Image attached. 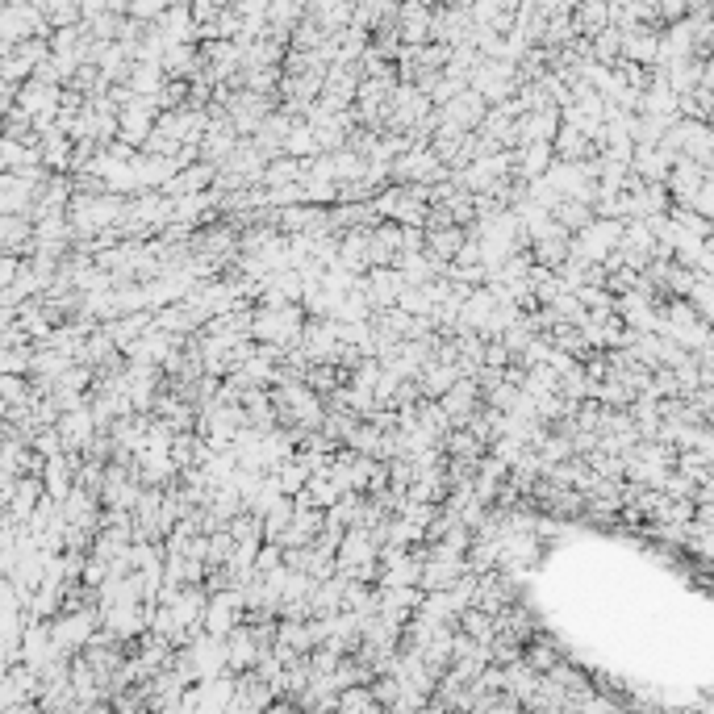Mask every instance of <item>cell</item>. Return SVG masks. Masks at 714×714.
Returning a JSON list of instances; mask_svg holds the SVG:
<instances>
[{"label": "cell", "mask_w": 714, "mask_h": 714, "mask_svg": "<svg viewBox=\"0 0 714 714\" xmlns=\"http://www.w3.org/2000/svg\"><path fill=\"white\" fill-rule=\"evenodd\" d=\"M159 105L151 97H130L122 109H117V138L130 142V147H142V138L151 134Z\"/></svg>", "instance_id": "6"}, {"label": "cell", "mask_w": 714, "mask_h": 714, "mask_svg": "<svg viewBox=\"0 0 714 714\" xmlns=\"http://www.w3.org/2000/svg\"><path fill=\"white\" fill-rule=\"evenodd\" d=\"M335 264H343L347 272L364 276L372 264H368V226H351V230H339V255Z\"/></svg>", "instance_id": "17"}, {"label": "cell", "mask_w": 714, "mask_h": 714, "mask_svg": "<svg viewBox=\"0 0 714 714\" xmlns=\"http://www.w3.org/2000/svg\"><path fill=\"white\" fill-rule=\"evenodd\" d=\"M514 151V176L518 180H535L547 172V163H552V142H522V147H510Z\"/></svg>", "instance_id": "25"}, {"label": "cell", "mask_w": 714, "mask_h": 714, "mask_svg": "<svg viewBox=\"0 0 714 714\" xmlns=\"http://www.w3.org/2000/svg\"><path fill=\"white\" fill-rule=\"evenodd\" d=\"M468 238V230L464 226H426V243H422V251L431 255V259H443V264H451V255L460 251V243Z\"/></svg>", "instance_id": "28"}, {"label": "cell", "mask_w": 714, "mask_h": 714, "mask_svg": "<svg viewBox=\"0 0 714 714\" xmlns=\"http://www.w3.org/2000/svg\"><path fill=\"white\" fill-rule=\"evenodd\" d=\"M552 218L573 234V230H581L585 222H593L598 213H593V205H585V201H577V197H560L556 205H552Z\"/></svg>", "instance_id": "34"}, {"label": "cell", "mask_w": 714, "mask_h": 714, "mask_svg": "<svg viewBox=\"0 0 714 714\" xmlns=\"http://www.w3.org/2000/svg\"><path fill=\"white\" fill-rule=\"evenodd\" d=\"M522 660H527L535 673H547V669H552V664L560 660V652H556L552 644H543V639H539V644H522Z\"/></svg>", "instance_id": "43"}, {"label": "cell", "mask_w": 714, "mask_h": 714, "mask_svg": "<svg viewBox=\"0 0 714 714\" xmlns=\"http://www.w3.org/2000/svg\"><path fill=\"white\" fill-rule=\"evenodd\" d=\"M547 305H552L556 309V318L560 322H568V326H581L585 322V314H589V309L577 301V293H568V289H560L552 301H547Z\"/></svg>", "instance_id": "42"}, {"label": "cell", "mask_w": 714, "mask_h": 714, "mask_svg": "<svg viewBox=\"0 0 714 714\" xmlns=\"http://www.w3.org/2000/svg\"><path fill=\"white\" fill-rule=\"evenodd\" d=\"M168 84V71H163L159 63H130V76H126V88L134 92V97H159V88Z\"/></svg>", "instance_id": "29"}, {"label": "cell", "mask_w": 714, "mask_h": 714, "mask_svg": "<svg viewBox=\"0 0 714 714\" xmlns=\"http://www.w3.org/2000/svg\"><path fill=\"white\" fill-rule=\"evenodd\" d=\"M568 17H573V34L593 38L602 26H610V5H606V0H577Z\"/></svg>", "instance_id": "30"}, {"label": "cell", "mask_w": 714, "mask_h": 714, "mask_svg": "<svg viewBox=\"0 0 714 714\" xmlns=\"http://www.w3.org/2000/svg\"><path fill=\"white\" fill-rule=\"evenodd\" d=\"M51 639H55V648L63 652V656H76V652H84V644L92 635H97V627H101V610H97V598L92 602H76V606H59L51 618Z\"/></svg>", "instance_id": "1"}, {"label": "cell", "mask_w": 714, "mask_h": 714, "mask_svg": "<svg viewBox=\"0 0 714 714\" xmlns=\"http://www.w3.org/2000/svg\"><path fill=\"white\" fill-rule=\"evenodd\" d=\"M685 13H689L685 0H656V17H660V21H677V17H685Z\"/></svg>", "instance_id": "47"}, {"label": "cell", "mask_w": 714, "mask_h": 714, "mask_svg": "<svg viewBox=\"0 0 714 714\" xmlns=\"http://www.w3.org/2000/svg\"><path fill=\"white\" fill-rule=\"evenodd\" d=\"M518 84H522L518 80V63H510V59H481V55H476V63L468 71V88L485 105H497V101L514 97Z\"/></svg>", "instance_id": "3"}, {"label": "cell", "mask_w": 714, "mask_h": 714, "mask_svg": "<svg viewBox=\"0 0 714 714\" xmlns=\"http://www.w3.org/2000/svg\"><path fill=\"white\" fill-rule=\"evenodd\" d=\"M301 193H305V205H335L339 201V184L335 180L301 176Z\"/></svg>", "instance_id": "41"}, {"label": "cell", "mask_w": 714, "mask_h": 714, "mask_svg": "<svg viewBox=\"0 0 714 714\" xmlns=\"http://www.w3.org/2000/svg\"><path fill=\"white\" fill-rule=\"evenodd\" d=\"M656 51H660V34L648 26H627L623 42H618V59H631L639 67H656Z\"/></svg>", "instance_id": "16"}, {"label": "cell", "mask_w": 714, "mask_h": 714, "mask_svg": "<svg viewBox=\"0 0 714 714\" xmlns=\"http://www.w3.org/2000/svg\"><path fill=\"white\" fill-rule=\"evenodd\" d=\"M531 251V264H543V268H560L564 259H568V230L556 222L547 234H539L535 243L527 247Z\"/></svg>", "instance_id": "26"}, {"label": "cell", "mask_w": 714, "mask_h": 714, "mask_svg": "<svg viewBox=\"0 0 714 714\" xmlns=\"http://www.w3.org/2000/svg\"><path fill=\"white\" fill-rule=\"evenodd\" d=\"M0 63H5V55H0Z\"/></svg>", "instance_id": "51"}, {"label": "cell", "mask_w": 714, "mask_h": 714, "mask_svg": "<svg viewBox=\"0 0 714 714\" xmlns=\"http://www.w3.org/2000/svg\"><path fill=\"white\" fill-rule=\"evenodd\" d=\"M0 88H5V84H0Z\"/></svg>", "instance_id": "52"}, {"label": "cell", "mask_w": 714, "mask_h": 714, "mask_svg": "<svg viewBox=\"0 0 714 714\" xmlns=\"http://www.w3.org/2000/svg\"><path fill=\"white\" fill-rule=\"evenodd\" d=\"M59 510H63V518L71 522V527H84V531H97L101 527V497L92 493V489H84V485H71L67 489V497L59 502Z\"/></svg>", "instance_id": "10"}, {"label": "cell", "mask_w": 714, "mask_h": 714, "mask_svg": "<svg viewBox=\"0 0 714 714\" xmlns=\"http://www.w3.org/2000/svg\"><path fill=\"white\" fill-rule=\"evenodd\" d=\"M618 42H623V30H618V26H602L598 34L589 38V55L598 59V63H606V67H614L618 63Z\"/></svg>", "instance_id": "38"}, {"label": "cell", "mask_w": 714, "mask_h": 714, "mask_svg": "<svg viewBox=\"0 0 714 714\" xmlns=\"http://www.w3.org/2000/svg\"><path fill=\"white\" fill-rule=\"evenodd\" d=\"M55 656H63L59 648H55V639H51V623L46 618H30L26 614V631H21V648H17V660L21 664H30V669H46Z\"/></svg>", "instance_id": "5"}, {"label": "cell", "mask_w": 714, "mask_h": 714, "mask_svg": "<svg viewBox=\"0 0 714 714\" xmlns=\"http://www.w3.org/2000/svg\"><path fill=\"white\" fill-rule=\"evenodd\" d=\"M213 176H218V168H213V163H205V159H197V163H188V168H180L176 176L163 180L159 193L176 201V197H188V193H201V188H209Z\"/></svg>", "instance_id": "14"}, {"label": "cell", "mask_w": 714, "mask_h": 714, "mask_svg": "<svg viewBox=\"0 0 714 714\" xmlns=\"http://www.w3.org/2000/svg\"><path fill=\"white\" fill-rule=\"evenodd\" d=\"M5 351H9V347H0V372H5Z\"/></svg>", "instance_id": "50"}, {"label": "cell", "mask_w": 714, "mask_h": 714, "mask_svg": "<svg viewBox=\"0 0 714 714\" xmlns=\"http://www.w3.org/2000/svg\"><path fill=\"white\" fill-rule=\"evenodd\" d=\"M685 301L694 305V314L702 322H710V314H714V280H710V272H694V289L685 293Z\"/></svg>", "instance_id": "39"}, {"label": "cell", "mask_w": 714, "mask_h": 714, "mask_svg": "<svg viewBox=\"0 0 714 714\" xmlns=\"http://www.w3.org/2000/svg\"><path fill=\"white\" fill-rule=\"evenodd\" d=\"M30 243H34V222L26 213H0V251L30 255Z\"/></svg>", "instance_id": "24"}, {"label": "cell", "mask_w": 714, "mask_h": 714, "mask_svg": "<svg viewBox=\"0 0 714 714\" xmlns=\"http://www.w3.org/2000/svg\"><path fill=\"white\" fill-rule=\"evenodd\" d=\"M577 301H581L585 309H614V293L606 289V284H581Z\"/></svg>", "instance_id": "45"}, {"label": "cell", "mask_w": 714, "mask_h": 714, "mask_svg": "<svg viewBox=\"0 0 714 714\" xmlns=\"http://www.w3.org/2000/svg\"><path fill=\"white\" fill-rule=\"evenodd\" d=\"M614 314L623 318V326H631V330H656V326H660L656 301H652L648 293H639V289L618 293V297H614Z\"/></svg>", "instance_id": "12"}, {"label": "cell", "mask_w": 714, "mask_h": 714, "mask_svg": "<svg viewBox=\"0 0 714 714\" xmlns=\"http://www.w3.org/2000/svg\"><path fill=\"white\" fill-rule=\"evenodd\" d=\"M172 0H126V17L142 21V26H151V21H159V13L168 9Z\"/></svg>", "instance_id": "44"}, {"label": "cell", "mask_w": 714, "mask_h": 714, "mask_svg": "<svg viewBox=\"0 0 714 714\" xmlns=\"http://www.w3.org/2000/svg\"><path fill=\"white\" fill-rule=\"evenodd\" d=\"M393 26H397V38L406 46L431 42V5H426V0H401L397 13H393Z\"/></svg>", "instance_id": "9"}, {"label": "cell", "mask_w": 714, "mask_h": 714, "mask_svg": "<svg viewBox=\"0 0 714 714\" xmlns=\"http://www.w3.org/2000/svg\"><path fill=\"white\" fill-rule=\"evenodd\" d=\"M406 289V276H401L393 264H376L364 272V293L372 301V309H385V305H397V293Z\"/></svg>", "instance_id": "13"}, {"label": "cell", "mask_w": 714, "mask_h": 714, "mask_svg": "<svg viewBox=\"0 0 714 714\" xmlns=\"http://www.w3.org/2000/svg\"><path fill=\"white\" fill-rule=\"evenodd\" d=\"M17 268H21V255H13V251H0V289H5V284H13Z\"/></svg>", "instance_id": "48"}, {"label": "cell", "mask_w": 714, "mask_h": 714, "mask_svg": "<svg viewBox=\"0 0 714 714\" xmlns=\"http://www.w3.org/2000/svg\"><path fill=\"white\" fill-rule=\"evenodd\" d=\"M134 180H138V188H159L168 176H176L180 172V163H176V155H151V151H134Z\"/></svg>", "instance_id": "18"}, {"label": "cell", "mask_w": 714, "mask_h": 714, "mask_svg": "<svg viewBox=\"0 0 714 714\" xmlns=\"http://www.w3.org/2000/svg\"><path fill=\"white\" fill-rule=\"evenodd\" d=\"M238 623H243V589L238 585H222V589H209V602L201 614V627L209 635H230Z\"/></svg>", "instance_id": "4"}, {"label": "cell", "mask_w": 714, "mask_h": 714, "mask_svg": "<svg viewBox=\"0 0 714 714\" xmlns=\"http://www.w3.org/2000/svg\"><path fill=\"white\" fill-rule=\"evenodd\" d=\"M305 176V163L301 159H293V155H272L268 163H264V188H272V184H297Z\"/></svg>", "instance_id": "33"}, {"label": "cell", "mask_w": 714, "mask_h": 714, "mask_svg": "<svg viewBox=\"0 0 714 714\" xmlns=\"http://www.w3.org/2000/svg\"><path fill=\"white\" fill-rule=\"evenodd\" d=\"M535 335H539V330H535V322H531L527 314H522V318H518V322H510V326H506V330H502V335H497V339H502V343H506V351H510V360H514V355H518L522 347H527V343H531Z\"/></svg>", "instance_id": "40"}, {"label": "cell", "mask_w": 714, "mask_h": 714, "mask_svg": "<svg viewBox=\"0 0 714 714\" xmlns=\"http://www.w3.org/2000/svg\"><path fill=\"white\" fill-rule=\"evenodd\" d=\"M55 431L63 439V451H80V456H84V447L97 439V418H92L88 401H80V406H71V410H59Z\"/></svg>", "instance_id": "7"}, {"label": "cell", "mask_w": 714, "mask_h": 714, "mask_svg": "<svg viewBox=\"0 0 714 714\" xmlns=\"http://www.w3.org/2000/svg\"><path fill=\"white\" fill-rule=\"evenodd\" d=\"M301 380H305V385L314 389V393H322V397H326V393H335V389L343 385V380H347V372H343L339 364H309Z\"/></svg>", "instance_id": "36"}, {"label": "cell", "mask_w": 714, "mask_h": 714, "mask_svg": "<svg viewBox=\"0 0 714 714\" xmlns=\"http://www.w3.org/2000/svg\"><path fill=\"white\" fill-rule=\"evenodd\" d=\"M435 109H439L443 122L460 126V130H476V126H481V117H485V109H489V105H485L481 97H476L472 88H464V92H456V97L443 101V105H435Z\"/></svg>", "instance_id": "15"}, {"label": "cell", "mask_w": 714, "mask_h": 714, "mask_svg": "<svg viewBox=\"0 0 714 714\" xmlns=\"http://www.w3.org/2000/svg\"><path fill=\"white\" fill-rule=\"evenodd\" d=\"M301 326H305V309L297 301H289V305H255L251 309V339L255 343L293 347V343H301Z\"/></svg>", "instance_id": "2"}, {"label": "cell", "mask_w": 714, "mask_h": 714, "mask_svg": "<svg viewBox=\"0 0 714 714\" xmlns=\"http://www.w3.org/2000/svg\"><path fill=\"white\" fill-rule=\"evenodd\" d=\"M689 209L702 213V218H714V180H710V176L694 188V197H689Z\"/></svg>", "instance_id": "46"}, {"label": "cell", "mask_w": 714, "mask_h": 714, "mask_svg": "<svg viewBox=\"0 0 714 714\" xmlns=\"http://www.w3.org/2000/svg\"><path fill=\"white\" fill-rule=\"evenodd\" d=\"M38 159V134L26 138H13V134H0V172H21V168H34Z\"/></svg>", "instance_id": "19"}, {"label": "cell", "mask_w": 714, "mask_h": 714, "mask_svg": "<svg viewBox=\"0 0 714 714\" xmlns=\"http://www.w3.org/2000/svg\"><path fill=\"white\" fill-rule=\"evenodd\" d=\"M393 268H397L401 276H406V284H426V280H435V276L447 272L443 259H431L426 251H397Z\"/></svg>", "instance_id": "22"}, {"label": "cell", "mask_w": 714, "mask_h": 714, "mask_svg": "<svg viewBox=\"0 0 714 714\" xmlns=\"http://www.w3.org/2000/svg\"><path fill=\"white\" fill-rule=\"evenodd\" d=\"M689 9H710V0H685Z\"/></svg>", "instance_id": "49"}, {"label": "cell", "mask_w": 714, "mask_h": 714, "mask_svg": "<svg viewBox=\"0 0 714 714\" xmlns=\"http://www.w3.org/2000/svg\"><path fill=\"white\" fill-rule=\"evenodd\" d=\"M259 652H264V648L255 644V635H251V627H247V623H238V627L226 635V669H230V673L255 669Z\"/></svg>", "instance_id": "20"}, {"label": "cell", "mask_w": 714, "mask_h": 714, "mask_svg": "<svg viewBox=\"0 0 714 714\" xmlns=\"http://www.w3.org/2000/svg\"><path fill=\"white\" fill-rule=\"evenodd\" d=\"M460 372H456V364H439V360H426L422 368H418V393L422 397H443L447 389H451V380H456Z\"/></svg>", "instance_id": "31"}, {"label": "cell", "mask_w": 714, "mask_h": 714, "mask_svg": "<svg viewBox=\"0 0 714 714\" xmlns=\"http://www.w3.org/2000/svg\"><path fill=\"white\" fill-rule=\"evenodd\" d=\"M155 26L168 42H197V17H193V9H188V0L184 5H168L159 13Z\"/></svg>", "instance_id": "23"}, {"label": "cell", "mask_w": 714, "mask_h": 714, "mask_svg": "<svg viewBox=\"0 0 714 714\" xmlns=\"http://www.w3.org/2000/svg\"><path fill=\"white\" fill-rule=\"evenodd\" d=\"M280 155H293V159L318 155V138H314V130H309L305 122H293L289 134H284V142H280Z\"/></svg>", "instance_id": "35"}, {"label": "cell", "mask_w": 714, "mask_h": 714, "mask_svg": "<svg viewBox=\"0 0 714 714\" xmlns=\"http://www.w3.org/2000/svg\"><path fill=\"white\" fill-rule=\"evenodd\" d=\"M184 648H188V656H193L197 681L218 677V673H230V669H226V639H222V635H209V631L201 627Z\"/></svg>", "instance_id": "8"}, {"label": "cell", "mask_w": 714, "mask_h": 714, "mask_svg": "<svg viewBox=\"0 0 714 714\" xmlns=\"http://www.w3.org/2000/svg\"><path fill=\"white\" fill-rule=\"evenodd\" d=\"M598 147L577 130V126H568V122H560V130L552 134V155L556 159H585V155H593Z\"/></svg>", "instance_id": "32"}, {"label": "cell", "mask_w": 714, "mask_h": 714, "mask_svg": "<svg viewBox=\"0 0 714 714\" xmlns=\"http://www.w3.org/2000/svg\"><path fill=\"white\" fill-rule=\"evenodd\" d=\"M105 326V335L113 339V347L117 351H126L142 330L151 326V309H134V314H117V318H109V322H101Z\"/></svg>", "instance_id": "27"}, {"label": "cell", "mask_w": 714, "mask_h": 714, "mask_svg": "<svg viewBox=\"0 0 714 714\" xmlns=\"http://www.w3.org/2000/svg\"><path fill=\"white\" fill-rule=\"evenodd\" d=\"M439 406H443V414H447V422L451 426H464L468 422V414L481 406V389H476V380L472 376H456L451 380V389L443 393V397H435Z\"/></svg>", "instance_id": "11"}, {"label": "cell", "mask_w": 714, "mask_h": 714, "mask_svg": "<svg viewBox=\"0 0 714 714\" xmlns=\"http://www.w3.org/2000/svg\"><path fill=\"white\" fill-rule=\"evenodd\" d=\"M159 67L168 71V76H176V80L197 76V71H201L197 42H168V46H163V55H159Z\"/></svg>", "instance_id": "21"}, {"label": "cell", "mask_w": 714, "mask_h": 714, "mask_svg": "<svg viewBox=\"0 0 714 714\" xmlns=\"http://www.w3.org/2000/svg\"><path fill=\"white\" fill-rule=\"evenodd\" d=\"M335 710H343V714H355V710L372 714V710H380V702L372 698V685H368V681H360V685H347V689H339Z\"/></svg>", "instance_id": "37"}]
</instances>
